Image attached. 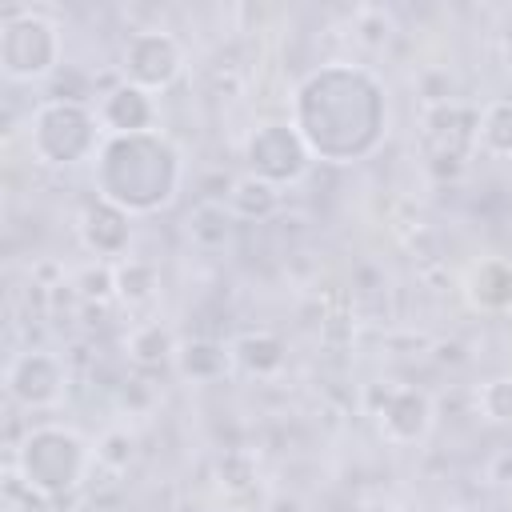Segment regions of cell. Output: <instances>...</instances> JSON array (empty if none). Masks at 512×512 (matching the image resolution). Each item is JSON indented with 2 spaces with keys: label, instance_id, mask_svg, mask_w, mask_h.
<instances>
[{
  "label": "cell",
  "instance_id": "20",
  "mask_svg": "<svg viewBox=\"0 0 512 512\" xmlns=\"http://www.w3.org/2000/svg\"><path fill=\"white\" fill-rule=\"evenodd\" d=\"M480 408L488 420L496 424H508L512 420V376H496L480 388Z\"/></svg>",
  "mask_w": 512,
  "mask_h": 512
},
{
  "label": "cell",
  "instance_id": "8",
  "mask_svg": "<svg viewBox=\"0 0 512 512\" xmlns=\"http://www.w3.org/2000/svg\"><path fill=\"white\" fill-rule=\"evenodd\" d=\"M8 392L24 408H48L64 392V364L52 352H20L8 364Z\"/></svg>",
  "mask_w": 512,
  "mask_h": 512
},
{
  "label": "cell",
  "instance_id": "11",
  "mask_svg": "<svg viewBox=\"0 0 512 512\" xmlns=\"http://www.w3.org/2000/svg\"><path fill=\"white\" fill-rule=\"evenodd\" d=\"M80 240L88 252L96 256H124L128 252V240H132V216L108 200H92L84 212H80Z\"/></svg>",
  "mask_w": 512,
  "mask_h": 512
},
{
  "label": "cell",
  "instance_id": "2",
  "mask_svg": "<svg viewBox=\"0 0 512 512\" xmlns=\"http://www.w3.org/2000/svg\"><path fill=\"white\" fill-rule=\"evenodd\" d=\"M96 196L128 216H152L180 192V152L160 132L104 136L96 152Z\"/></svg>",
  "mask_w": 512,
  "mask_h": 512
},
{
  "label": "cell",
  "instance_id": "10",
  "mask_svg": "<svg viewBox=\"0 0 512 512\" xmlns=\"http://www.w3.org/2000/svg\"><path fill=\"white\" fill-rule=\"evenodd\" d=\"M100 124L108 136H136V132H152L156 124V104H152V92L136 88V84H116L104 92L100 108H96Z\"/></svg>",
  "mask_w": 512,
  "mask_h": 512
},
{
  "label": "cell",
  "instance_id": "17",
  "mask_svg": "<svg viewBox=\"0 0 512 512\" xmlns=\"http://www.w3.org/2000/svg\"><path fill=\"white\" fill-rule=\"evenodd\" d=\"M476 140H480L492 156H512V100H492V104L480 112Z\"/></svg>",
  "mask_w": 512,
  "mask_h": 512
},
{
  "label": "cell",
  "instance_id": "18",
  "mask_svg": "<svg viewBox=\"0 0 512 512\" xmlns=\"http://www.w3.org/2000/svg\"><path fill=\"white\" fill-rule=\"evenodd\" d=\"M112 288L120 292L124 304H144V300L156 292V268L144 264V260L124 256V260L112 268Z\"/></svg>",
  "mask_w": 512,
  "mask_h": 512
},
{
  "label": "cell",
  "instance_id": "6",
  "mask_svg": "<svg viewBox=\"0 0 512 512\" xmlns=\"http://www.w3.org/2000/svg\"><path fill=\"white\" fill-rule=\"evenodd\" d=\"M244 160L248 172L268 180V184H296L308 168H312V152L300 140V132L292 128V120H268L260 128H252L248 144H244Z\"/></svg>",
  "mask_w": 512,
  "mask_h": 512
},
{
  "label": "cell",
  "instance_id": "19",
  "mask_svg": "<svg viewBox=\"0 0 512 512\" xmlns=\"http://www.w3.org/2000/svg\"><path fill=\"white\" fill-rule=\"evenodd\" d=\"M128 348H132V360H140V364H164L168 356H176V344H172V336L160 324L136 328L132 340H128Z\"/></svg>",
  "mask_w": 512,
  "mask_h": 512
},
{
  "label": "cell",
  "instance_id": "14",
  "mask_svg": "<svg viewBox=\"0 0 512 512\" xmlns=\"http://www.w3.org/2000/svg\"><path fill=\"white\" fill-rule=\"evenodd\" d=\"M228 348H232V364L252 372V376H268L284 364V344L272 332H244Z\"/></svg>",
  "mask_w": 512,
  "mask_h": 512
},
{
  "label": "cell",
  "instance_id": "7",
  "mask_svg": "<svg viewBox=\"0 0 512 512\" xmlns=\"http://www.w3.org/2000/svg\"><path fill=\"white\" fill-rule=\"evenodd\" d=\"M180 64H184V52H180L176 36H168L160 28H148V32L128 36L124 56H120L124 80L136 84V88H144V92L168 88L180 76Z\"/></svg>",
  "mask_w": 512,
  "mask_h": 512
},
{
  "label": "cell",
  "instance_id": "15",
  "mask_svg": "<svg viewBox=\"0 0 512 512\" xmlns=\"http://www.w3.org/2000/svg\"><path fill=\"white\" fill-rule=\"evenodd\" d=\"M176 364L188 380H216L232 368V348L212 344V340H188L176 348Z\"/></svg>",
  "mask_w": 512,
  "mask_h": 512
},
{
  "label": "cell",
  "instance_id": "21",
  "mask_svg": "<svg viewBox=\"0 0 512 512\" xmlns=\"http://www.w3.org/2000/svg\"><path fill=\"white\" fill-rule=\"evenodd\" d=\"M508 496H512V488H508Z\"/></svg>",
  "mask_w": 512,
  "mask_h": 512
},
{
  "label": "cell",
  "instance_id": "13",
  "mask_svg": "<svg viewBox=\"0 0 512 512\" xmlns=\"http://www.w3.org/2000/svg\"><path fill=\"white\" fill-rule=\"evenodd\" d=\"M276 204H280L276 184H268V180H260L252 172L236 176L232 188H228V208H232L236 220H264V216L276 212Z\"/></svg>",
  "mask_w": 512,
  "mask_h": 512
},
{
  "label": "cell",
  "instance_id": "3",
  "mask_svg": "<svg viewBox=\"0 0 512 512\" xmlns=\"http://www.w3.org/2000/svg\"><path fill=\"white\" fill-rule=\"evenodd\" d=\"M92 452L88 444L60 424H40L28 428V436L16 448V476L28 492H40L44 500L68 496L80 488V480L88 476Z\"/></svg>",
  "mask_w": 512,
  "mask_h": 512
},
{
  "label": "cell",
  "instance_id": "12",
  "mask_svg": "<svg viewBox=\"0 0 512 512\" xmlns=\"http://www.w3.org/2000/svg\"><path fill=\"white\" fill-rule=\"evenodd\" d=\"M468 300L480 312H504L512 308V264L508 260H484L472 268Z\"/></svg>",
  "mask_w": 512,
  "mask_h": 512
},
{
  "label": "cell",
  "instance_id": "16",
  "mask_svg": "<svg viewBox=\"0 0 512 512\" xmlns=\"http://www.w3.org/2000/svg\"><path fill=\"white\" fill-rule=\"evenodd\" d=\"M232 224H236V216H232V208L224 200H204V204H196L188 212V236L200 248H220L232 236Z\"/></svg>",
  "mask_w": 512,
  "mask_h": 512
},
{
  "label": "cell",
  "instance_id": "1",
  "mask_svg": "<svg viewBox=\"0 0 512 512\" xmlns=\"http://www.w3.org/2000/svg\"><path fill=\"white\" fill-rule=\"evenodd\" d=\"M292 128L308 144L312 160L352 164L376 152L388 128L384 84L360 64H320L292 96Z\"/></svg>",
  "mask_w": 512,
  "mask_h": 512
},
{
  "label": "cell",
  "instance_id": "5",
  "mask_svg": "<svg viewBox=\"0 0 512 512\" xmlns=\"http://www.w3.org/2000/svg\"><path fill=\"white\" fill-rule=\"evenodd\" d=\"M60 48V28L40 12H16L0 24V72L16 84L52 76Z\"/></svg>",
  "mask_w": 512,
  "mask_h": 512
},
{
  "label": "cell",
  "instance_id": "4",
  "mask_svg": "<svg viewBox=\"0 0 512 512\" xmlns=\"http://www.w3.org/2000/svg\"><path fill=\"white\" fill-rule=\"evenodd\" d=\"M100 116L80 100H44L32 112L28 144L32 156L48 168H72L100 152Z\"/></svg>",
  "mask_w": 512,
  "mask_h": 512
},
{
  "label": "cell",
  "instance_id": "9",
  "mask_svg": "<svg viewBox=\"0 0 512 512\" xmlns=\"http://www.w3.org/2000/svg\"><path fill=\"white\" fill-rule=\"evenodd\" d=\"M376 420H380V432L388 440L416 444L432 428V400L420 388H408V384L384 388L380 392V404H376Z\"/></svg>",
  "mask_w": 512,
  "mask_h": 512
}]
</instances>
